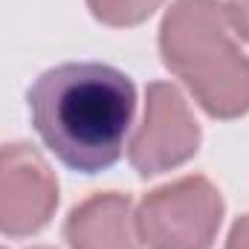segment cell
<instances>
[{
	"mask_svg": "<svg viewBox=\"0 0 249 249\" xmlns=\"http://www.w3.org/2000/svg\"><path fill=\"white\" fill-rule=\"evenodd\" d=\"M26 107L35 133L61 165L78 174H102L122 157L136 87L110 64L67 61L32 81Z\"/></svg>",
	"mask_w": 249,
	"mask_h": 249,
	"instance_id": "1",
	"label": "cell"
},
{
	"mask_svg": "<svg viewBox=\"0 0 249 249\" xmlns=\"http://www.w3.org/2000/svg\"><path fill=\"white\" fill-rule=\"evenodd\" d=\"M226 12H229V23H232L235 35L249 44V0H229Z\"/></svg>",
	"mask_w": 249,
	"mask_h": 249,
	"instance_id": "8",
	"label": "cell"
},
{
	"mask_svg": "<svg viewBox=\"0 0 249 249\" xmlns=\"http://www.w3.org/2000/svg\"><path fill=\"white\" fill-rule=\"evenodd\" d=\"M223 194L203 174L154 188L136 209L139 241L148 249H212L223 223Z\"/></svg>",
	"mask_w": 249,
	"mask_h": 249,
	"instance_id": "3",
	"label": "cell"
},
{
	"mask_svg": "<svg viewBox=\"0 0 249 249\" xmlns=\"http://www.w3.org/2000/svg\"><path fill=\"white\" fill-rule=\"evenodd\" d=\"M203 130L186 96L171 81H154L145 90V116L127 145V160L139 177H157L186 165L197 154Z\"/></svg>",
	"mask_w": 249,
	"mask_h": 249,
	"instance_id": "4",
	"label": "cell"
},
{
	"mask_svg": "<svg viewBox=\"0 0 249 249\" xmlns=\"http://www.w3.org/2000/svg\"><path fill=\"white\" fill-rule=\"evenodd\" d=\"M165 0H87L90 15L105 26H139L145 23Z\"/></svg>",
	"mask_w": 249,
	"mask_h": 249,
	"instance_id": "7",
	"label": "cell"
},
{
	"mask_svg": "<svg viewBox=\"0 0 249 249\" xmlns=\"http://www.w3.org/2000/svg\"><path fill=\"white\" fill-rule=\"evenodd\" d=\"M235 38L217 0H174L160 26L162 64L212 119L249 113V55Z\"/></svg>",
	"mask_w": 249,
	"mask_h": 249,
	"instance_id": "2",
	"label": "cell"
},
{
	"mask_svg": "<svg viewBox=\"0 0 249 249\" xmlns=\"http://www.w3.org/2000/svg\"><path fill=\"white\" fill-rule=\"evenodd\" d=\"M0 249H3V247H0Z\"/></svg>",
	"mask_w": 249,
	"mask_h": 249,
	"instance_id": "11",
	"label": "cell"
},
{
	"mask_svg": "<svg viewBox=\"0 0 249 249\" xmlns=\"http://www.w3.org/2000/svg\"><path fill=\"white\" fill-rule=\"evenodd\" d=\"M58 209V180L50 162L26 142L0 145V235L29 238Z\"/></svg>",
	"mask_w": 249,
	"mask_h": 249,
	"instance_id": "5",
	"label": "cell"
},
{
	"mask_svg": "<svg viewBox=\"0 0 249 249\" xmlns=\"http://www.w3.org/2000/svg\"><path fill=\"white\" fill-rule=\"evenodd\" d=\"M223 249H249V212L247 214H241V217L232 223L229 238H226Z\"/></svg>",
	"mask_w": 249,
	"mask_h": 249,
	"instance_id": "9",
	"label": "cell"
},
{
	"mask_svg": "<svg viewBox=\"0 0 249 249\" xmlns=\"http://www.w3.org/2000/svg\"><path fill=\"white\" fill-rule=\"evenodd\" d=\"M32 249H50V247H32Z\"/></svg>",
	"mask_w": 249,
	"mask_h": 249,
	"instance_id": "10",
	"label": "cell"
},
{
	"mask_svg": "<svg viewBox=\"0 0 249 249\" xmlns=\"http://www.w3.org/2000/svg\"><path fill=\"white\" fill-rule=\"evenodd\" d=\"M70 249H142L133 200L119 191H99L70 209L64 223Z\"/></svg>",
	"mask_w": 249,
	"mask_h": 249,
	"instance_id": "6",
	"label": "cell"
}]
</instances>
